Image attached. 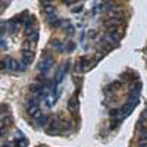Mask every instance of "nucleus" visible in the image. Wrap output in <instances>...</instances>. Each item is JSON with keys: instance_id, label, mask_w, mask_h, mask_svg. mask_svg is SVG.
<instances>
[{"instance_id": "nucleus-23", "label": "nucleus", "mask_w": 147, "mask_h": 147, "mask_svg": "<svg viewBox=\"0 0 147 147\" xmlns=\"http://www.w3.org/2000/svg\"><path fill=\"white\" fill-rule=\"evenodd\" d=\"M74 3H75V2H72V0H68V2H65V5H68V6H69V5H74Z\"/></svg>"}, {"instance_id": "nucleus-3", "label": "nucleus", "mask_w": 147, "mask_h": 147, "mask_svg": "<svg viewBox=\"0 0 147 147\" xmlns=\"http://www.w3.org/2000/svg\"><path fill=\"white\" fill-rule=\"evenodd\" d=\"M38 31V24H37L35 16H30V19L25 21V25H24V32H25L27 37H30L31 34Z\"/></svg>"}, {"instance_id": "nucleus-10", "label": "nucleus", "mask_w": 147, "mask_h": 147, "mask_svg": "<svg viewBox=\"0 0 147 147\" xmlns=\"http://www.w3.org/2000/svg\"><path fill=\"white\" fill-rule=\"evenodd\" d=\"M41 5H43V12L46 13V16L55 15V6H53V3H50V2H41Z\"/></svg>"}, {"instance_id": "nucleus-13", "label": "nucleus", "mask_w": 147, "mask_h": 147, "mask_svg": "<svg viewBox=\"0 0 147 147\" xmlns=\"http://www.w3.org/2000/svg\"><path fill=\"white\" fill-rule=\"evenodd\" d=\"M12 122H13V119H12L10 115H7L6 118L2 116V128H5V125H6V127H10V125H12Z\"/></svg>"}, {"instance_id": "nucleus-5", "label": "nucleus", "mask_w": 147, "mask_h": 147, "mask_svg": "<svg viewBox=\"0 0 147 147\" xmlns=\"http://www.w3.org/2000/svg\"><path fill=\"white\" fill-rule=\"evenodd\" d=\"M27 112L30 116L35 118V119H38L41 116V112H40V106L38 103H34V105H27Z\"/></svg>"}, {"instance_id": "nucleus-22", "label": "nucleus", "mask_w": 147, "mask_h": 147, "mask_svg": "<svg viewBox=\"0 0 147 147\" xmlns=\"http://www.w3.org/2000/svg\"><path fill=\"white\" fill-rule=\"evenodd\" d=\"M138 146L140 147H147V141H138Z\"/></svg>"}, {"instance_id": "nucleus-9", "label": "nucleus", "mask_w": 147, "mask_h": 147, "mask_svg": "<svg viewBox=\"0 0 147 147\" xmlns=\"http://www.w3.org/2000/svg\"><path fill=\"white\" fill-rule=\"evenodd\" d=\"M68 68H69V62H66V63H63L62 66L59 68V71H57V74H56V82H60L63 80V77H65V74H66V71H68Z\"/></svg>"}, {"instance_id": "nucleus-2", "label": "nucleus", "mask_w": 147, "mask_h": 147, "mask_svg": "<svg viewBox=\"0 0 147 147\" xmlns=\"http://www.w3.org/2000/svg\"><path fill=\"white\" fill-rule=\"evenodd\" d=\"M53 63H55L53 56L49 55V53H44V55H43V59L40 60V63H38V71H41V74H46L49 69L52 68Z\"/></svg>"}, {"instance_id": "nucleus-17", "label": "nucleus", "mask_w": 147, "mask_h": 147, "mask_svg": "<svg viewBox=\"0 0 147 147\" xmlns=\"http://www.w3.org/2000/svg\"><path fill=\"white\" fill-rule=\"evenodd\" d=\"M105 55H106V52H105V50L97 52V53H96V56H94V62H99V60H102V59L105 57Z\"/></svg>"}, {"instance_id": "nucleus-15", "label": "nucleus", "mask_w": 147, "mask_h": 147, "mask_svg": "<svg viewBox=\"0 0 147 147\" xmlns=\"http://www.w3.org/2000/svg\"><path fill=\"white\" fill-rule=\"evenodd\" d=\"M38 37H40V34H38V31H37V32H34V34H31V35L28 37V41L37 44V41H38Z\"/></svg>"}, {"instance_id": "nucleus-20", "label": "nucleus", "mask_w": 147, "mask_h": 147, "mask_svg": "<svg viewBox=\"0 0 147 147\" xmlns=\"http://www.w3.org/2000/svg\"><path fill=\"white\" fill-rule=\"evenodd\" d=\"M74 49H75V43H74V41H69V44H68V50L72 52Z\"/></svg>"}, {"instance_id": "nucleus-12", "label": "nucleus", "mask_w": 147, "mask_h": 147, "mask_svg": "<svg viewBox=\"0 0 147 147\" xmlns=\"http://www.w3.org/2000/svg\"><path fill=\"white\" fill-rule=\"evenodd\" d=\"M50 46H52L53 49H56L59 53H63V52H65V46H63V43L60 41V40H57V38L52 40V41H50Z\"/></svg>"}, {"instance_id": "nucleus-7", "label": "nucleus", "mask_w": 147, "mask_h": 147, "mask_svg": "<svg viewBox=\"0 0 147 147\" xmlns=\"http://www.w3.org/2000/svg\"><path fill=\"white\" fill-rule=\"evenodd\" d=\"M124 24V19L122 18H107L105 19V27L110 28V27H121Z\"/></svg>"}, {"instance_id": "nucleus-14", "label": "nucleus", "mask_w": 147, "mask_h": 147, "mask_svg": "<svg viewBox=\"0 0 147 147\" xmlns=\"http://www.w3.org/2000/svg\"><path fill=\"white\" fill-rule=\"evenodd\" d=\"M47 121H49V118L46 115H41L38 119H37V124H38V127H44L47 124Z\"/></svg>"}, {"instance_id": "nucleus-6", "label": "nucleus", "mask_w": 147, "mask_h": 147, "mask_svg": "<svg viewBox=\"0 0 147 147\" xmlns=\"http://www.w3.org/2000/svg\"><path fill=\"white\" fill-rule=\"evenodd\" d=\"M78 107H80V103H78V97L77 96H72L69 102H68V110L72 113V115H77L78 113Z\"/></svg>"}, {"instance_id": "nucleus-16", "label": "nucleus", "mask_w": 147, "mask_h": 147, "mask_svg": "<svg viewBox=\"0 0 147 147\" xmlns=\"http://www.w3.org/2000/svg\"><path fill=\"white\" fill-rule=\"evenodd\" d=\"M27 144H28V141L25 138H19L15 141V147H27Z\"/></svg>"}, {"instance_id": "nucleus-18", "label": "nucleus", "mask_w": 147, "mask_h": 147, "mask_svg": "<svg viewBox=\"0 0 147 147\" xmlns=\"http://www.w3.org/2000/svg\"><path fill=\"white\" fill-rule=\"evenodd\" d=\"M81 10H82V3H78L77 7H72V13H80Z\"/></svg>"}, {"instance_id": "nucleus-8", "label": "nucleus", "mask_w": 147, "mask_h": 147, "mask_svg": "<svg viewBox=\"0 0 147 147\" xmlns=\"http://www.w3.org/2000/svg\"><path fill=\"white\" fill-rule=\"evenodd\" d=\"M34 60V50H22V63L24 65H30Z\"/></svg>"}, {"instance_id": "nucleus-4", "label": "nucleus", "mask_w": 147, "mask_h": 147, "mask_svg": "<svg viewBox=\"0 0 147 147\" xmlns=\"http://www.w3.org/2000/svg\"><path fill=\"white\" fill-rule=\"evenodd\" d=\"M90 68H91V65H90V60H88L87 56H81L80 60L75 63V71L77 72H85V71H88Z\"/></svg>"}, {"instance_id": "nucleus-11", "label": "nucleus", "mask_w": 147, "mask_h": 147, "mask_svg": "<svg viewBox=\"0 0 147 147\" xmlns=\"http://www.w3.org/2000/svg\"><path fill=\"white\" fill-rule=\"evenodd\" d=\"M132 110H134V106H132V105H129V103L127 102V103H125L124 106L121 107V118L124 119V118L129 116V115H131V112H132Z\"/></svg>"}, {"instance_id": "nucleus-19", "label": "nucleus", "mask_w": 147, "mask_h": 147, "mask_svg": "<svg viewBox=\"0 0 147 147\" xmlns=\"http://www.w3.org/2000/svg\"><path fill=\"white\" fill-rule=\"evenodd\" d=\"M72 34H74V27H72V25H68V27H66V35L71 37Z\"/></svg>"}, {"instance_id": "nucleus-1", "label": "nucleus", "mask_w": 147, "mask_h": 147, "mask_svg": "<svg viewBox=\"0 0 147 147\" xmlns=\"http://www.w3.org/2000/svg\"><path fill=\"white\" fill-rule=\"evenodd\" d=\"M2 69H9V71H25V65H24L22 62L19 63L18 60L12 59V57H6L3 62H2Z\"/></svg>"}, {"instance_id": "nucleus-21", "label": "nucleus", "mask_w": 147, "mask_h": 147, "mask_svg": "<svg viewBox=\"0 0 147 147\" xmlns=\"http://www.w3.org/2000/svg\"><path fill=\"white\" fill-rule=\"evenodd\" d=\"M94 37H96V31L94 30H90L88 31V38H94Z\"/></svg>"}]
</instances>
